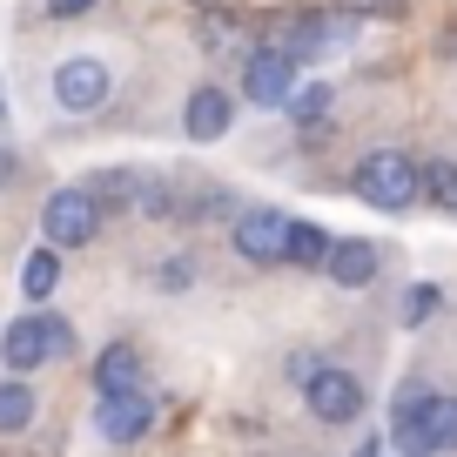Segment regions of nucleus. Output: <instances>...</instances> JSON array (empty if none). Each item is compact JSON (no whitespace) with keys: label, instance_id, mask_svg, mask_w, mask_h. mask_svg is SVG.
<instances>
[{"label":"nucleus","instance_id":"1","mask_svg":"<svg viewBox=\"0 0 457 457\" xmlns=\"http://www.w3.org/2000/svg\"><path fill=\"white\" fill-rule=\"evenodd\" d=\"M337 41H350V14H270V28H262V54H283V61H316L329 54Z\"/></svg>","mask_w":457,"mask_h":457},{"label":"nucleus","instance_id":"2","mask_svg":"<svg viewBox=\"0 0 457 457\" xmlns=\"http://www.w3.org/2000/svg\"><path fill=\"white\" fill-rule=\"evenodd\" d=\"M350 182H357V195L370 202V209H384V215L411 209V202L424 195V182H417V162L397 155V148H377V155H363Z\"/></svg>","mask_w":457,"mask_h":457},{"label":"nucleus","instance_id":"3","mask_svg":"<svg viewBox=\"0 0 457 457\" xmlns=\"http://www.w3.org/2000/svg\"><path fill=\"white\" fill-rule=\"evenodd\" d=\"M74 350V329H68V316H14L7 323V337H0V363L7 370H34V363H47V357H68Z\"/></svg>","mask_w":457,"mask_h":457},{"label":"nucleus","instance_id":"4","mask_svg":"<svg viewBox=\"0 0 457 457\" xmlns=\"http://www.w3.org/2000/svg\"><path fill=\"white\" fill-rule=\"evenodd\" d=\"M41 236H47V249H81V243H95L101 236V209H95V195L87 188H61V195H47V209H41Z\"/></svg>","mask_w":457,"mask_h":457},{"label":"nucleus","instance_id":"5","mask_svg":"<svg viewBox=\"0 0 457 457\" xmlns=\"http://www.w3.org/2000/svg\"><path fill=\"white\" fill-rule=\"evenodd\" d=\"M303 397H310V417H323V424H357L363 417V384L350 370H337V363H323V370L303 384Z\"/></svg>","mask_w":457,"mask_h":457},{"label":"nucleus","instance_id":"6","mask_svg":"<svg viewBox=\"0 0 457 457\" xmlns=\"http://www.w3.org/2000/svg\"><path fill=\"white\" fill-rule=\"evenodd\" d=\"M108 87H114V74L101 68L95 54H74V61H61V68H54V101L68 114H95L101 101H108Z\"/></svg>","mask_w":457,"mask_h":457},{"label":"nucleus","instance_id":"7","mask_svg":"<svg viewBox=\"0 0 457 457\" xmlns=\"http://www.w3.org/2000/svg\"><path fill=\"white\" fill-rule=\"evenodd\" d=\"M236 256H243V262H283L289 256V215L243 209V215H236Z\"/></svg>","mask_w":457,"mask_h":457},{"label":"nucleus","instance_id":"8","mask_svg":"<svg viewBox=\"0 0 457 457\" xmlns=\"http://www.w3.org/2000/svg\"><path fill=\"white\" fill-rule=\"evenodd\" d=\"M148 424H155V397H148V390H114V397H101V411H95V430L108 444L148 437Z\"/></svg>","mask_w":457,"mask_h":457},{"label":"nucleus","instance_id":"9","mask_svg":"<svg viewBox=\"0 0 457 457\" xmlns=\"http://www.w3.org/2000/svg\"><path fill=\"white\" fill-rule=\"evenodd\" d=\"M243 95L256 101V108H289V95H296V61H283V54H249Z\"/></svg>","mask_w":457,"mask_h":457},{"label":"nucleus","instance_id":"10","mask_svg":"<svg viewBox=\"0 0 457 457\" xmlns=\"http://www.w3.org/2000/svg\"><path fill=\"white\" fill-rule=\"evenodd\" d=\"M377 262H384V256H377V243H363V236H337L329 256H323V276L337 289H363L377 276Z\"/></svg>","mask_w":457,"mask_h":457},{"label":"nucleus","instance_id":"11","mask_svg":"<svg viewBox=\"0 0 457 457\" xmlns=\"http://www.w3.org/2000/svg\"><path fill=\"white\" fill-rule=\"evenodd\" d=\"M430 451H457V397H444V390H430V403H424V417H417L403 457H430Z\"/></svg>","mask_w":457,"mask_h":457},{"label":"nucleus","instance_id":"12","mask_svg":"<svg viewBox=\"0 0 457 457\" xmlns=\"http://www.w3.org/2000/svg\"><path fill=\"white\" fill-rule=\"evenodd\" d=\"M182 129L195 135V142H222L228 129H236V101L222 95V87H195L182 108Z\"/></svg>","mask_w":457,"mask_h":457},{"label":"nucleus","instance_id":"13","mask_svg":"<svg viewBox=\"0 0 457 457\" xmlns=\"http://www.w3.org/2000/svg\"><path fill=\"white\" fill-rule=\"evenodd\" d=\"M95 390L114 397V390H142V350L135 343H108L95 357Z\"/></svg>","mask_w":457,"mask_h":457},{"label":"nucleus","instance_id":"14","mask_svg":"<svg viewBox=\"0 0 457 457\" xmlns=\"http://www.w3.org/2000/svg\"><path fill=\"white\" fill-rule=\"evenodd\" d=\"M329 243H337L329 228H316V222H296V215H289V256H283V262H296V270H323Z\"/></svg>","mask_w":457,"mask_h":457},{"label":"nucleus","instance_id":"15","mask_svg":"<svg viewBox=\"0 0 457 457\" xmlns=\"http://www.w3.org/2000/svg\"><path fill=\"white\" fill-rule=\"evenodd\" d=\"M54 289H61V256H54V249H34V256L21 262V296H28V303H47Z\"/></svg>","mask_w":457,"mask_h":457},{"label":"nucleus","instance_id":"16","mask_svg":"<svg viewBox=\"0 0 457 457\" xmlns=\"http://www.w3.org/2000/svg\"><path fill=\"white\" fill-rule=\"evenodd\" d=\"M135 188H142V175L129 169H108V175H87V195H95V209H135Z\"/></svg>","mask_w":457,"mask_h":457},{"label":"nucleus","instance_id":"17","mask_svg":"<svg viewBox=\"0 0 457 457\" xmlns=\"http://www.w3.org/2000/svg\"><path fill=\"white\" fill-rule=\"evenodd\" d=\"M28 424H34V390L21 377H7L0 384V437H21Z\"/></svg>","mask_w":457,"mask_h":457},{"label":"nucleus","instance_id":"18","mask_svg":"<svg viewBox=\"0 0 457 457\" xmlns=\"http://www.w3.org/2000/svg\"><path fill=\"white\" fill-rule=\"evenodd\" d=\"M424 403H430L424 384H403L397 390V403H390V437H397V451H411V430H417V417H424Z\"/></svg>","mask_w":457,"mask_h":457},{"label":"nucleus","instance_id":"19","mask_svg":"<svg viewBox=\"0 0 457 457\" xmlns=\"http://www.w3.org/2000/svg\"><path fill=\"white\" fill-rule=\"evenodd\" d=\"M417 182L444 215H457V162H430V169H417Z\"/></svg>","mask_w":457,"mask_h":457},{"label":"nucleus","instance_id":"20","mask_svg":"<svg viewBox=\"0 0 457 457\" xmlns=\"http://www.w3.org/2000/svg\"><path fill=\"white\" fill-rule=\"evenodd\" d=\"M289 114H296L303 129H310V121H323V114H329V81H296V95H289Z\"/></svg>","mask_w":457,"mask_h":457},{"label":"nucleus","instance_id":"21","mask_svg":"<svg viewBox=\"0 0 457 457\" xmlns=\"http://www.w3.org/2000/svg\"><path fill=\"white\" fill-rule=\"evenodd\" d=\"M437 310H444V289L437 283H411V296H403V323L417 329V323H430Z\"/></svg>","mask_w":457,"mask_h":457},{"label":"nucleus","instance_id":"22","mask_svg":"<svg viewBox=\"0 0 457 457\" xmlns=\"http://www.w3.org/2000/svg\"><path fill=\"white\" fill-rule=\"evenodd\" d=\"M135 209L142 215H175V182H142L135 188Z\"/></svg>","mask_w":457,"mask_h":457},{"label":"nucleus","instance_id":"23","mask_svg":"<svg viewBox=\"0 0 457 457\" xmlns=\"http://www.w3.org/2000/svg\"><path fill=\"white\" fill-rule=\"evenodd\" d=\"M188 276H195V270H188V256H175V262H162V270H155V283L162 289H182Z\"/></svg>","mask_w":457,"mask_h":457},{"label":"nucleus","instance_id":"24","mask_svg":"<svg viewBox=\"0 0 457 457\" xmlns=\"http://www.w3.org/2000/svg\"><path fill=\"white\" fill-rule=\"evenodd\" d=\"M316 370H323V357H316V350H296V357H289V377H296V384H310Z\"/></svg>","mask_w":457,"mask_h":457},{"label":"nucleus","instance_id":"25","mask_svg":"<svg viewBox=\"0 0 457 457\" xmlns=\"http://www.w3.org/2000/svg\"><path fill=\"white\" fill-rule=\"evenodd\" d=\"M87 7H95V0H47V14H54V21H81Z\"/></svg>","mask_w":457,"mask_h":457},{"label":"nucleus","instance_id":"26","mask_svg":"<svg viewBox=\"0 0 457 457\" xmlns=\"http://www.w3.org/2000/svg\"><path fill=\"white\" fill-rule=\"evenodd\" d=\"M377 451H384V437H363L357 444V457H377Z\"/></svg>","mask_w":457,"mask_h":457},{"label":"nucleus","instance_id":"27","mask_svg":"<svg viewBox=\"0 0 457 457\" xmlns=\"http://www.w3.org/2000/svg\"><path fill=\"white\" fill-rule=\"evenodd\" d=\"M357 7H397V0H357Z\"/></svg>","mask_w":457,"mask_h":457}]
</instances>
